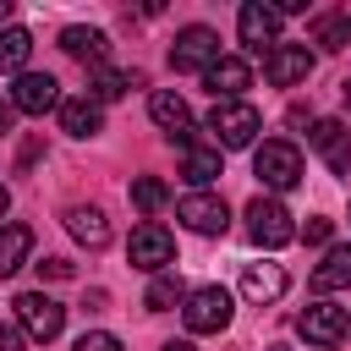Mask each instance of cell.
I'll return each instance as SVG.
<instances>
[{
	"mask_svg": "<svg viewBox=\"0 0 351 351\" xmlns=\"http://www.w3.org/2000/svg\"><path fill=\"white\" fill-rule=\"evenodd\" d=\"M208 132H214V148H219V154H225V148H252V137L263 132V115H258V104H247V99H225V104L208 110Z\"/></svg>",
	"mask_w": 351,
	"mask_h": 351,
	"instance_id": "obj_1",
	"label": "cell"
},
{
	"mask_svg": "<svg viewBox=\"0 0 351 351\" xmlns=\"http://www.w3.org/2000/svg\"><path fill=\"white\" fill-rule=\"evenodd\" d=\"M252 176L269 186V192H291L302 181V148L285 143V137H269L258 154H252Z\"/></svg>",
	"mask_w": 351,
	"mask_h": 351,
	"instance_id": "obj_2",
	"label": "cell"
},
{
	"mask_svg": "<svg viewBox=\"0 0 351 351\" xmlns=\"http://www.w3.org/2000/svg\"><path fill=\"white\" fill-rule=\"evenodd\" d=\"M247 241H252V247H263V252H274V247L296 241L291 208H285L280 197H252V203H247Z\"/></svg>",
	"mask_w": 351,
	"mask_h": 351,
	"instance_id": "obj_3",
	"label": "cell"
},
{
	"mask_svg": "<svg viewBox=\"0 0 351 351\" xmlns=\"http://www.w3.org/2000/svg\"><path fill=\"white\" fill-rule=\"evenodd\" d=\"M181 318H186L192 335H219V329L230 324V291H225V285H197V291H186Z\"/></svg>",
	"mask_w": 351,
	"mask_h": 351,
	"instance_id": "obj_4",
	"label": "cell"
},
{
	"mask_svg": "<svg viewBox=\"0 0 351 351\" xmlns=\"http://www.w3.org/2000/svg\"><path fill=\"white\" fill-rule=\"evenodd\" d=\"M126 258H132V269H143V274H165L170 263H176V236L165 230V225H137L132 230V241H126Z\"/></svg>",
	"mask_w": 351,
	"mask_h": 351,
	"instance_id": "obj_5",
	"label": "cell"
},
{
	"mask_svg": "<svg viewBox=\"0 0 351 351\" xmlns=\"http://www.w3.org/2000/svg\"><path fill=\"white\" fill-rule=\"evenodd\" d=\"M11 307H16V324H22L27 340H55L66 329V307L55 296H44V291H22Z\"/></svg>",
	"mask_w": 351,
	"mask_h": 351,
	"instance_id": "obj_6",
	"label": "cell"
},
{
	"mask_svg": "<svg viewBox=\"0 0 351 351\" xmlns=\"http://www.w3.org/2000/svg\"><path fill=\"white\" fill-rule=\"evenodd\" d=\"M214 60H219V33L214 27L192 22V27L176 33V44H170V66L176 71H208Z\"/></svg>",
	"mask_w": 351,
	"mask_h": 351,
	"instance_id": "obj_7",
	"label": "cell"
},
{
	"mask_svg": "<svg viewBox=\"0 0 351 351\" xmlns=\"http://www.w3.org/2000/svg\"><path fill=\"white\" fill-rule=\"evenodd\" d=\"M236 33H241V44H247L252 55H269V49L280 44V11L263 5V0H247V5L236 11Z\"/></svg>",
	"mask_w": 351,
	"mask_h": 351,
	"instance_id": "obj_8",
	"label": "cell"
},
{
	"mask_svg": "<svg viewBox=\"0 0 351 351\" xmlns=\"http://www.w3.org/2000/svg\"><path fill=\"white\" fill-rule=\"evenodd\" d=\"M176 214H181V225L197 230V236H225V225H230V208H225V197H214V192H186V197L176 203Z\"/></svg>",
	"mask_w": 351,
	"mask_h": 351,
	"instance_id": "obj_9",
	"label": "cell"
},
{
	"mask_svg": "<svg viewBox=\"0 0 351 351\" xmlns=\"http://www.w3.org/2000/svg\"><path fill=\"white\" fill-rule=\"evenodd\" d=\"M11 104L16 115H44V110H60V82L49 71H22L11 82Z\"/></svg>",
	"mask_w": 351,
	"mask_h": 351,
	"instance_id": "obj_10",
	"label": "cell"
},
{
	"mask_svg": "<svg viewBox=\"0 0 351 351\" xmlns=\"http://www.w3.org/2000/svg\"><path fill=\"white\" fill-rule=\"evenodd\" d=\"M285 291H291V274H285L280 263L258 258V263H247V269H241V296H247L252 307H274Z\"/></svg>",
	"mask_w": 351,
	"mask_h": 351,
	"instance_id": "obj_11",
	"label": "cell"
},
{
	"mask_svg": "<svg viewBox=\"0 0 351 351\" xmlns=\"http://www.w3.org/2000/svg\"><path fill=\"white\" fill-rule=\"evenodd\" d=\"M296 329H302L307 346H324V351H329V346H340V340L351 335V318H346L340 307H329V302H313V307L296 318Z\"/></svg>",
	"mask_w": 351,
	"mask_h": 351,
	"instance_id": "obj_12",
	"label": "cell"
},
{
	"mask_svg": "<svg viewBox=\"0 0 351 351\" xmlns=\"http://www.w3.org/2000/svg\"><path fill=\"white\" fill-rule=\"evenodd\" d=\"M307 71H313V49L307 44H274L263 55V77L274 88H296V82H307Z\"/></svg>",
	"mask_w": 351,
	"mask_h": 351,
	"instance_id": "obj_13",
	"label": "cell"
},
{
	"mask_svg": "<svg viewBox=\"0 0 351 351\" xmlns=\"http://www.w3.org/2000/svg\"><path fill=\"white\" fill-rule=\"evenodd\" d=\"M203 88L214 93V104H225V99H241V88H252V66H247L241 55H219V60L203 71Z\"/></svg>",
	"mask_w": 351,
	"mask_h": 351,
	"instance_id": "obj_14",
	"label": "cell"
},
{
	"mask_svg": "<svg viewBox=\"0 0 351 351\" xmlns=\"http://www.w3.org/2000/svg\"><path fill=\"white\" fill-rule=\"evenodd\" d=\"M170 143H181V176H186L192 186H208V181L219 176V148L197 143V126H186V132L170 137Z\"/></svg>",
	"mask_w": 351,
	"mask_h": 351,
	"instance_id": "obj_15",
	"label": "cell"
},
{
	"mask_svg": "<svg viewBox=\"0 0 351 351\" xmlns=\"http://www.w3.org/2000/svg\"><path fill=\"white\" fill-rule=\"evenodd\" d=\"M307 143L329 159V170H335V176H346V170H351V132H346L340 121H313Z\"/></svg>",
	"mask_w": 351,
	"mask_h": 351,
	"instance_id": "obj_16",
	"label": "cell"
},
{
	"mask_svg": "<svg viewBox=\"0 0 351 351\" xmlns=\"http://www.w3.org/2000/svg\"><path fill=\"white\" fill-rule=\"evenodd\" d=\"M66 230H71L82 247H93V252L110 241V219H104V208H93V203H71V208H66Z\"/></svg>",
	"mask_w": 351,
	"mask_h": 351,
	"instance_id": "obj_17",
	"label": "cell"
},
{
	"mask_svg": "<svg viewBox=\"0 0 351 351\" xmlns=\"http://www.w3.org/2000/svg\"><path fill=\"white\" fill-rule=\"evenodd\" d=\"M60 49H66L71 60H88V66L99 71L104 55H110V38H104L99 27H60Z\"/></svg>",
	"mask_w": 351,
	"mask_h": 351,
	"instance_id": "obj_18",
	"label": "cell"
},
{
	"mask_svg": "<svg viewBox=\"0 0 351 351\" xmlns=\"http://www.w3.org/2000/svg\"><path fill=\"white\" fill-rule=\"evenodd\" d=\"M148 115H154V121H159L170 137H181V132L192 126V110H186V99H181V93H170V88H154V93H148Z\"/></svg>",
	"mask_w": 351,
	"mask_h": 351,
	"instance_id": "obj_19",
	"label": "cell"
},
{
	"mask_svg": "<svg viewBox=\"0 0 351 351\" xmlns=\"http://www.w3.org/2000/svg\"><path fill=\"white\" fill-rule=\"evenodd\" d=\"M55 115H60V132H66V137H93V132L104 126V110H99L93 99H60Z\"/></svg>",
	"mask_w": 351,
	"mask_h": 351,
	"instance_id": "obj_20",
	"label": "cell"
},
{
	"mask_svg": "<svg viewBox=\"0 0 351 351\" xmlns=\"http://www.w3.org/2000/svg\"><path fill=\"white\" fill-rule=\"evenodd\" d=\"M351 285V247H329L324 263L313 269V291H346Z\"/></svg>",
	"mask_w": 351,
	"mask_h": 351,
	"instance_id": "obj_21",
	"label": "cell"
},
{
	"mask_svg": "<svg viewBox=\"0 0 351 351\" xmlns=\"http://www.w3.org/2000/svg\"><path fill=\"white\" fill-rule=\"evenodd\" d=\"M27 252H33V230L27 225H0V280L16 274L27 263Z\"/></svg>",
	"mask_w": 351,
	"mask_h": 351,
	"instance_id": "obj_22",
	"label": "cell"
},
{
	"mask_svg": "<svg viewBox=\"0 0 351 351\" xmlns=\"http://www.w3.org/2000/svg\"><path fill=\"white\" fill-rule=\"evenodd\" d=\"M27 55H33V33L27 27H0V71H16L22 77V66H27Z\"/></svg>",
	"mask_w": 351,
	"mask_h": 351,
	"instance_id": "obj_23",
	"label": "cell"
},
{
	"mask_svg": "<svg viewBox=\"0 0 351 351\" xmlns=\"http://www.w3.org/2000/svg\"><path fill=\"white\" fill-rule=\"evenodd\" d=\"M132 82H137V71H115V66H99V71H93V88H88V99H93V104H110V99H121Z\"/></svg>",
	"mask_w": 351,
	"mask_h": 351,
	"instance_id": "obj_24",
	"label": "cell"
},
{
	"mask_svg": "<svg viewBox=\"0 0 351 351\" xmlns=\"http://www.w3.org/2000/svg\"><path fill=\"white\" fill-rule=\"evenodd\" d=\"M176 302H186L181 280H176V274H154V285L143 291V307H148V313H170Z\"/></svg>",
	"mask_w": 351,
	"mask_h": 351,
	"instance_id": "obj_25",
	"label": "cell"
},
{
	"mask_svg": "<svg viewBox=\"0 0 351 351\" xmlns=\"http://www.w3.org/2000/svg\"><path fill=\"white\" fill-rule=\"evenodd\" d=\"M132 203H137L143 214H159V208L170 203V186H165L159 176H137V181H132Z\"/></svg>",
	"mask_w": 351,
	"mask_h": 351,
	"instance_id": "obj_26",
	"label": "cell"
},
{
	"mask_svg": "<svg viewBox=\"0 0 351 351\" xmlns=\"http://www.w3.org/2000/svg\"><path fill=\"white\" fill-rule=\"evenodd\" d=\"M313 38H318L324 49H346V38H351V27H346V16H324Z\"/></svg>",
	"mask_w": 351,
	"mask_h": 351,
	"instance_id": "obj_27",
	"label": "cell"
},
{
	"mask_svg": "<svg viewBox=\"0 0 351 351\" xmlns=\"http://www.w3.org/2000/svg\"><path fill=\"white\" fill-rule=\"evenodd\" d=\"M71 351H121V340H115L110 329H88V335H77Z\"/></svg>",
	"mask_w": 351,
	"mask_h": 351,
	"instance_id": "obj_28",
	"label": "cell"
},
{
	"mask_svg": "<svg viewBox=\"0 0 351 351\" xmlns=\"http://www.w3.org/2000/svg\"><path fill=\"white\" fill-rule=\"evenodd\" d=\"M296 236H302V241H307V247H324V241H329V236H335V225H329V219H307V225H302V230H296Z\"/></svg>",
	"mask_w": 351,
	"mask_h": 351,
	"instance_id": "obj_29",
	"label": "cell"
},
{
	"mask_svg": "<svg viewBox=\"0 0 351 351\" xmlns=\"http://www.w3.org/2000/svg\"><path fill=\"white\" fill-rule=\"evenodd\" d=\"M22 346H27L22 324H0V351H22Z\"/></svg>",
	"mask_w": 351,
	"mask_h": 351,
	"instance_id": "obj_30",
	"label": "cell"
},
{
	"mask_svg": "<svg viewBox=\"0 0 351 351\" xmlns=\"http://www.w3.org/2000/svg\"><path fill=\"white\" fill-rule=\"evenodd\" d=\"M38 274H44V280H71V263H66V258H44Z\"/></svg>",
	"mask_w": 351,
	"mask_h": 351,
	"instance_id": "obj_31",
	"label": "cell"
},
{
	"mask_svg": "<svg viewBox=\"0 0 351 351\" xmlns=\"http://www.w3.org/2000/svg\"><path fill=\"white\" fill-rule=\"evenodd\" d=\"M11 121H16V104H11V99H0V132H11Z\"/></svg>",
	"mask_w": 351,
	"mask_h": 351,
	"instance_id": "obj_32",
	"label": "cell"
},
{
	"mask_svg": "<svg viewBox=\"0 0 351 351\" xmlns=\"http://www.w3.org/2000/svg\"><path fill=\"white\" fill-rule=\"evenodd\" d=\"M159 351H192V340H165Z\"/></svg>",
	"mask_w": 351,
	"mask_h": 351,
	"instance_id": "obj_33",
	"label": "cell"
},
{
	"mask_svg": "<svg viewBox=\"0 0 351 351\" xmlns=\"http://www.w3.org/2000/svg\"><path fill=\"white\" fill-rule=\"evenodd\" d=\"M5 214H11V192L0 186V225H5Z\"/></svg>",
	"mask_w": 351,
	"mask_h": 351,
	"instance_id": "obj_34",
	"label": "cell"
},
{
	"mask_svg": "<svg viewBox=\"0 0 351 351\" xmlns=\"http://www.w3.org/2000/svg\"><path fill=\"white\" fill-rule=\"evenodd\" d=\"M0 27H11V0H0Z\"/></svg>",
	"mask_w": 351,
	"mask_h": 351,
	"instance_id": "obj_35",
	"label": "cell"
},
{
	"mask_svg": "<svg viewBox=\"0 0 351 351\" xmlns=\"http://www.w3.org/2000/svg\"><path fill=\"white\" fill-rule=\"evenodd\" d=\"M340 93H346V110H351V82H346V88H340Z\"/></svg>",
	"mask_w": 351,
	"mask_h": 351,
	"instance_id": "obj_36",
	"label": "cell"
}]
</instances>
